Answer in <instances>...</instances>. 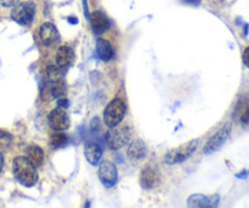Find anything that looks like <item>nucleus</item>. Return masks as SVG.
<instances>
[{"label": "nucleus", "mask_w": 249, "mask_h": 208, "mask_svg": "<svg viewBox=\"0 0 249 208\" xmlns=\"http://www.w3.org/2000/svg\"><path fill=\"white\" fill-rule=\"evenodd\" d=\"M85 155L88 163L98 166L103 157V148L97 142H87L85 146Z\"/></svg>", "instance_id": "2eb2a0df"}, {"label": "nucleus", "mask_w": 249, "mask_h": 208, "mask_svg": "<svg viewBox=\"0 0 249 208\" xmlns=\"http://www.w3.org/2000/svg\"><path fill=\"white\" fill-rule=\"evenodd\" d=\"M126 154H127L128 159L131 162H135V163L144 159L145 155H147V146H145L144 141L141 140V138L132 141L128 146Z\"/></svg>", "instance_id": "f8f14e48"}, {"label": "nucleus", "mask_w": 249, "mask_h": 208, "mask_svg": "<svg viewBox=\"0 0 249 208\" xmlns=\"http://www.w3.org/2000/svg\"><path fill=\"white\" fill-rule=\"evenodd\" d=\"M98 178L102 181L105 188L110 189L116 185L117 183V168L114 163L109 161H104L98 170Z\"/></svg>", "instance_id": "0eeeda50"}, {"label": "nucleus", "mask_w": 249, "mask_h": 208, "mask_svg": "<svg viewBox=\"0 0 249 208\" xmlns=\"http://www.w3.org/2000/svg\"><path fill=\"white\" fill-rule=\"evenodd\" d=\"M39 38L40 42H42L45 47H49V45L54 44V43L59 39V32H57L56 27H55L53 23L45 22L40 26Z\"/></svg>", "instance_id": "ddd939ff"}, {"label": "nucleus", "mask_w": 249, "mask_h": 208, "mask_svg": "<svg viewBox=\"0 0 249 208\" xmlns=\"http://www.w3.org/2000/svg\"><path fill=\"white\" fill-rule=\"evenodd\" d=\"M14 174L21 185L32 188L38 181V173L36 166L27 157H16L13 164Z\"/></svg>", "instance_id": "f257e3e1"}, {"label": "nucleus", "mask_w": 249, "mask_h": 208, "mask_svg": "<svg viewBox=\"0 0 249 208\" xmlns=\"http://www.w3.org/2000/svg\"><path fill=\"white\" fill-rule=\"evenodd\" d=\"M68 21L70 23H72V25H76V23L78 22V20H77V18H72V16H70V18H68Z\"/></svg>", "instance_id": "a878e982"}, {"label": "nucleus", "mask_w": 249, "mask_h": 208, "mask_svg": "<svg viewBox=\"0 0 249 208\" xmlns=\"http://www.w3.org/2000/svg\"><path fill=\"white\" fill-rule=\"evenodd\" d=\"M241 123L244 124V125H249V107L246 109V111H243V113L241 114Z\"/></svg>", "instance_id": "aec40b11"}, {"label": "nucleus", "mask_w": 249, "mask_h": 208, "mask_svg": "<svg viewBox=\"0 0 249 208\" xmlns=\"http://www.w3.org/2000/svg\"><path fill=\"white\" fill-rule=\"evenodd\" d=\"M242 59H243V63L247 68L249 69V47H247L243 52V56H242Z\"/></svg>", "instance_id": "4be33fe9"}, {"label": "nucleus", "mask_w": 249, "mask_h": 208, "mask_svg": "<svg viewBox=\"0 0 249 208\" xmlns=\"http://www.w3.org/2000/svg\"><path fill=\"white\" fill-rule=\"evenodd\" d=\"M66 143H68V136L61 131H55V133H53L50 137V146L53 148H61L66 146Z\"/></svg>", "instance_id": "a211bd4d"}, {"label": "nucleus", "mask_w": 249, "mask_h": 208, "mask_svg": "<svg viewBox=\"0 0 249 208\" xmlns=\"http://www.w3.org/2000/svg\"><path fill=\"white\" fill-rule=\"evenodd\" d=\"M220 202V196L217 193L215 195H202V193H195L190 196L187 200V206L195 208H213L217 207Z\"/></svg>", "instance_id": "1a4fd4ad"}, {"label": "nucleus", "mask_w": 249, "mask_h": 208, "mask_svg": "<svg viewBox=\"0 0 249 208\" xmlns=\"http://www.w3.org/2000/svg\"><path fill=\"white\" fill-rule=\"evenodd\" d=\"M248 30H249V25H244V36H248Z\"/></svg>", "instance_id": "cd10ccee"}, {"label": "nucleus", "mask_w": 249, "mask_h": 208, "mask_svg": "<svg viewBox=\"0 0 249 208\" xmlns=\"http://www.w3.org/2000/svg\"><path fill=\"white\" fill-rule=\"evenodd\" d=\"M131 138V130L127 126H122V128H110L105 135V141L107 146L111 151H117L121 147H124L126 143H128Z\"/></svg>", "instance_id": "20e7f679"}, {"label": "nucleus", "mask_w": 249, "mask_h": 208, "mask_svg": "<svg viewBox=\"0 0 249 208\" xmlns=\"http://www.w3.org/2000/svg\"><path fill=\"white\" fill-rule=\"evenodd\" d=\"M36 5L32 1L16 4L11 11V19L21 26H30L35 20Z\"/></svg>", "instance_id": "39448f33"}, {"label": "nucleus", "mask_w": 249, "mask_h": 208, "mask_svg": "<svg viewBox=\"0 0 249 208\" xmlns=\"http://www.w3.org/2000/svg\"><path fill=\"white\" fill-rule=\"evenodd\" d=\"M18 1V0H0V5L5 6V8H10V6H15Z\"/></svg>", "instance_id": "412c9836"}, {"label": "nucleus", "mask_w": 249, "mask_h": 208, "mask_svg": "<svg viewBox=\"0 0 249 208\" xmlns=\"http://www.w3.org/2000/svg\"><path fill=\"white\" fill-rule=\"evenodd\" d=\"M3 167H4V155H3V153L0 152V171H1Z\"/></svg>", "instance_id": "bb28decb"}, {"label": "nucleus", "mask_w": 249, "mask_h": 208, "mask_svg": "<svg viewBox=\"0 0 249 208\" xmlns=\"http://www.w3.org/2000/svg\"><path fill=\"white\" fill-rule=\"evenodd\" d=\"M198 143H199V140L195 138V140L188 141L184 145L178 146V147L174 148V150L167 151L166 154L164 155V162L169 164V166L183 163L197 151Z\"/></svg>", "instance_id": "f03ea898"}, {"label": "nucleus", "mask_w": 249, "mask_h": 208, "mask_svg": "<svg viewBox=\"0 0 249 208\" xmlns=\"http://www.w3.org/2000/svg\"><path fill=\"white\" fill-rule=\"evenodd\" d=\"M55 61H56L57 68L61 69L62 71L68 70L75 61V52L69 45H62L57 49Z\"/></svg>", "instance_id": "9b49d317"}, {"label": "nucleus", "mask_w": 249, "mask_h": 208, "mask_svg": "<svg viewBox=\"0 0 249 208\" xmlns=\"http://www.w3.org/2000/svg\"><path fill=\"white\" fill-rule=\"evenodd\" d=\"M11 141H13V136L10 133L6 132V131L0 130V146L1 147H8L11 143Z\"/></svg>", "instance_id": "6ab92c4d"}, {"label": "nucleus", "mask_w": 249, "mask_h": 208, "mask_svg": "<svg viewBox=\"0 0 249 208\" xmlns=\"http://www.w3.org/2000/svg\"><path fill=\"white\" fill-rule=\"evenodd\" d=\"M95 50H97V57L100 60L109 61L114 58V49H112V45L110 44L107 39H104V38H98Z\"/></svg>", "instance_id": "dca6fc26"}, {"label": "nucleus", "mask_w": 249, "mask_h": 208, "mask_svg": "<svg viewBox=\"0 0 249 208\" xmlns=\"http://www.w3.org/2000/svg\"><path fill=\"white\" fill-rule=\"evenodd\" d=\"M57 106L60 107V108H68L69 107V100L66 99V98H59L57 99Z\"/></svg>", "instance_id": "5701e85b"}, {"label": "nucleus", "mask_w": 249, "mask_h": 208, "mask_svg": "<svg viewBox=\"0 0 249 208\" xmlns=\"http://www.w3.org/2000/svg\"><path fill=\"white\" fill-rule=\"evenodd\" d=\"M232 131V125L230 123H225L212 137L208 140L207 145L204 146V150L203 152L205 154H212V153L219 151L222 146L225 145V142L227 141V138L230 137V133Z\"/></svg>", "instance_id": "423d86ee"}, {"label": "nucleus", "mask_w": 249, "mask_h": 208, "mask_svg": "<svg viewBox=\"0 0 249 208\" xmlns=\"http://www.w3.org/2000/svg\"><path fill=\"white\" fill-rule=\"evenodd\" d=\"M48 123L49 126L54 131H64L70 128V116L62 108L53 109L48 116Z\"/></svg>", "instance_id": "6e6552de"}, {"label": "nucleus", "mask_w": 249, "mask_h": 208, "mask_svg": "<svg viewBox=\"0 0 249 208\" xmlns=\"http://www.w3.org/2000/svg\"><path fill=\"white\" fill-rule=\"evenodd\" d=\"M186 4H191V5H199L202 3V0H183Z\"/></svg>", "instance_id": "b1692460"}, {"label": "nucleus", "mask_w": 249, "mask_h": 208, "mask_svg": "<svg viewBox=\"0 0 249 208\" xmlns=\"http://www.w3.org/2000/svg\"><path fill=\"white\" fill-rule=\"evenodd\" d=\"M126 115V106L124 100L112 99L104 111V123L107 128H115L124 120Z\"/></svg>", "instance_id": "7ed1b4c3"}, {"label": "nucleus", "mask_w": 249, "mask_h": 208, "mask_svg": "<svg viewBox=\"0 0 249 208\" xmlns=\"http://www.w3.org/2000/svg\"><path fill=\"white\" fill-rule=\"evenodd\" d=\"M141 186L145 190L154 189L155 186L159 185L160 183V173L157 167L147 166L142 169L140 176Z\"/></svg>", "instance_id": "9d476101"}, {"label": "nucleus", "mask_w": 249, "mask_h": 208, "mask_svg": "<svg viewBox=\"0 0 249 208\" xmlns=\"http://www.w3.org/2000/svg\"><path fill=\"white\" fill-rule=\"evenodd\" d=\"M26 153H27V158L30 159L36 167L42 166L43 162H44V152H43V150L39 146H28L27 150H26Z\"/></svg>", "instance_id": "f3484780"}, {"label": "nucleus", "mask_w": 249, "mask_h": 208, "mask_svg": "<svg viewBox=\"0 0 249 208\" xmlns=\"http://www.w3.org/2000/svg\"><path fill=\"white\" fill-rule=\"evenodd\" d=\"M89 20L90 23H92L93 32L97 36L103 35L105 31L109 30L110 21L109 19L107 18V15H105L104 13H102V11H94V13L90 15Z\"/></svg>", "instance_id": "4468645a"}, {"label": "nucleus", "mask_w": 249, "mask_h": 208, "mask_svg": "<svg viewBox=\"0 0 249 208\" xmlns=\"http://www.w3.org/2000/svg\"><path fill=\"white\" fill-rule=\"evenodd\" d=\"M247 175H248V171L247 170H242L239 174H236V176L238 179H246Z\"/></svg>", "instance_id": "393cba45"}]
</instances>
